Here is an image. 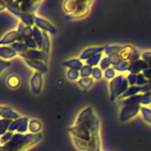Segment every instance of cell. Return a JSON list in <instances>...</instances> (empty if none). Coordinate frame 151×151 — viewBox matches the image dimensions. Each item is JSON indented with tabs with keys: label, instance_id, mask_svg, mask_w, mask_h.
<instances>
[{
	"label": "cell",
	"instance_id": "6da1fadb",
	"mask_svg": "<svg viewBox=\"0 0 151 151\" xmlns=\"http://www.w3.org/2000/svg\"><path fill=\"white\" fill-rule=\"evenodd\" d=\"M74 145L81 151H100L99 120L88 107L80 112L73 127L68 129Z\"/></svg>",
	"mask_w": 151,
	"mask_h": 151
},
{
	"label": "cell",
	"instance_id": "7a4b0ae2",
	"mask_svg": "<svg viewBox=\"0 0 151 151\" xmlns=\"http://www.w3.org/2000/svg\"><path fill=\"white\" fill-rule=\"evenodd\" d=\"M42 139L41 134H14L6 143L0 145V151H27Z\"/></svg>",
	"mask_w": 151,
	"mask_h": 151
},
{
	"label": "cell",
	"instance_id": "3957f363",
	"mask_svg": "<svg viewBox=\"0 0 151 151\" xmlns=\"http://www.w3.org/2000/svg\"><path fill=\"white\" fill-rule=\"evenodd\" d=\"M41 2L33 1H10L7 2V10L19 19L24 14H35Z\"/></svg>",
	"mask_w": 151,
	"mask_h": 151
},
{
	"label": "cell",
	"instance_id": "277c9868",
	"mask_svg": "<svg viewBox=\"0 0 151 151\" xmlns=\"http://www.w3.org/2000/svg\"><path fill=\"white\" fill-rule=\"evenodd\" d=\"M128 81L127 79H125L123 76H118L115 80L111 82V93L113 94V97H116L119 95L124 94L128 89Z\"/></svg>",
	"mask_w": 151,
	"mask_h": 151
},
{
	"label": "cell",
	"instance_id": "5b68a950",
	"mask_svg": "<svg viewBox=\"0 0 151 151\" xmlns=\"http://www.w3.org/2000/svg\"><path fill=\"white\" fill-rule=\"evenodd\" d=\"M29 119L26 117H20L19 119L12 121L8 131L14 134H27Z\"/></svg>",
	"mask_w": 151,
	"mask_h": 151
},
{
	"label": "cell",
	"instance_id": "8992f818",
	"mask_svg": "<svg viewBox=\"0 0 151 151\" xmlns=\"http://www.w3.org/2000/svg\"><path fill=\"white\" fill-rule=\"evenodd\" d=\"M24 60H29V59H35V60H41L46 64L49 62V54L46 52L40 50H27L25 52L21 53L19 55Z\"/></svg>",
	"mask_w": 151,
	"mask_h": 151
},
{
	"label": "cell",
	"instance_id": "52a82bcc",
	"mask_svg": "<svg viewBox=\"0 0 151 151\" xmlns=\"http://www.w3.org/2000/svg\"><path fill=\"white\" fill-rule=\"evenodd\" d=\"M30 89L34 94H40L43 87V78L42 74L40 73H34L30 78Z\"/></svg>",
	"mask_w": 151,
	"mask_h": 151
},
{
	"label": "cell",
	"instance_id": "ba28073f",
	"mask_svg": "<svg viewBox=\"0 0 151 151\" xmlns=\"http://www.w3.org/2000/svg\"><path fill=\"white\" fill-rule=\"evenodd\" d=\"M19 41V35L16 30H11L0 38V46H8Z\"/></svg>",
	"mask_w": 151,
	"mask_h": 151
},
{
	"label": "cell",
	"instance_id": "9c48e42d",
	"mask_svg": "<svg viewBox=\"0 0 151 151\" xmlns=\"http://www.w3.org/2000/svg\"><path fill=\"white\" fill-rule=\"evenodd\" d=\"M35 26H36L38 28H40L41 30L47 32V33H50V34H56L57 33V29L56 27L48 20L41 18V17H37L35 16Z\"/></svg>",
	"mask_w": 151,
	"mask_h": 151
},
{
	"label": "cell",
	"instance_id": "30bf717a",
	"mask_svg": "<svg viewBox=\"0 0 151 151\" xmlns=\"http://www.w3.org/2000/svg\"><path fill=\"white\" fill-rule=\"evenodd\" d=\"M26 64L35 70L37 73H40L42 74L46 73L48 72V65L46 63L41 61V60H35V59H29V60H25Z\"/></svg>",
	"mask_w": 151,
	"mask_h": 151
},
{
	"label": "cell",
	"instance_id": "8fae6325",
	"mask_svg": "<svg viewBox=\"0 0 151 151\" xmlns=\"http://www.w3.org/2000/svg\"><path fill=\"white\" fill-rule=\"evenodd\" d=\"M104 47H94V48H88L86 49L81 55L80 58L81 59H89L98 54H102V52L104 50Z\"/></svg>",
	"mask_w": 151,
	"mask_h": 151
},
{
	"label": "cell",
	"instance_id": "7c38bea8",
	"mask_svg": "<svg viewBox=\"0 0 151 151\" xmlns=\"http://www.w3.org/2000/svg\"><path fill=\"white\" fill-rule=\"evenodd\" d=\"M18 53L11 46H0V58L6 60L16 57Z\"/></svg>",
	"mask_w": 151,
	"mask_h": 151
},
{
	"label": "cell",
	"instance_id": "4fadbf2b",
	"mask_svg": "<svg viewBox=\"0 0 151 151\" xmlns=\"http://www.w3.org/2000/svg\"><path fill=\"white\" fill-rule=\"evenodd\" d=\"M42 122L37 119H29V124H28V131L30 132V134H40L41 130H42Z\"/></svg>",
	"mask_w": 151,
	"mask_h": 151
},
{
	"label": "cell",
	"instance_id": "5bb4252c",
	"mask_svg": "<svg viewBox=\"0 0 151 151\" xmlns=\"http://www.w3.org/2000/svg\"><path fill=\"white\" fill-rule=\"evenodd\" d=\"M64 65L68 67L69 69H75L78 71H80L83 67V65L80 58H73V59L67 60L64 62Z\"/></svg>",
	"mask_w": 151,
	"mask_h": 151
},
{
	"label": "cell",
	"instance_id": "9a60e30c",
	"mask_svg": "<svg viewBox=\"0 0 151 151\" xmlns=\"http://www.w3.org/2000/svg\"><path fill=\"white\" fill-rule=\"evenodd\" d=\"M94 84V79L90 78V77H86V78H81L78 81H77V85L80 88L86 90L88 89L89 88L92 87V85Z\"/></svg>",
	"mask_w": 151,
	"mask_h": 151
},
{
	"label": "cell",
	"instance_id": "2e32d148",
	"mask_svg": "<svg viewBox=\"0 0 151 151\" xmlns=\"http://www.w3.org/2000/svg\"><path fill=\"white\" fill-rule=\"evenodd\" d=\"M20 81L17 75H10L6 79V85L10 88H16L19 86Z\"/></svg>",
	"mask_w": 151,
	"mask_h": 151
},
{
	"label": "cell",
	"instance_id": "e0dca14e",
	"mask_svg": "<svg viewBox=\"0 0 151 151\" xmlns=\"http://www.w3.org/2000/svg\"><path fill=\"white\" fill-rule=\"evenodd\" d=\"M19 118H20L19 114L17 111H15L13 109H12L11 107H9V109L4 113V115L2 117V119H9V120H12V121L16 120V119H18Z\"/></svg>",
	"mask_w": 151,
	"mask_h": 151
},
{
	"label": "cell",
	"instance_id": "ac0fdd59",
	"mask_svg": "<svg viewBox=\"0 0 151 151\" xmlns=\"http://www.w3.org/2000/svg\"><path fill=\"white\" fill-rule=\"evenodd\" d=\"M11 47H12L19 55H20L21 53H23V52H25L27 50H28V48L26 46V44L23 43V42H16L15 43L12 44Z\"/></svg>",
	"mask_w": 151,
	"mask_h": 151
},
{
	"label": "cell",
	"instance_id": "d6986e66",
	"mask_svg": "<svg viewBox=\"0 0 151 151\" xmlns=\"http://www.w3.org/2000/svg\"><path fill=\"white\" fill-rule=\"evenodd\" d=\"M80 71L75 69H69L66 73V77L71 81H77L80 80Z\"/></svg>",
	"mask_w": 151,
	"mask_h": 151
},
{
	"label": "cell",
	"instance_id": "ffe728a7",
	"mask_svg": "<svg viewBox=\"0 0 151 151\" xmlns=\"http://www.w3.org/2000/svg\"><path fill=\"white\" fill-rule=\"evenodd\" d=\"M92 70L93 67L88 66V65H83V67L80 70V74L81 76V78H86V77H89V75H92Z\"/></svg>",
	"mask_w": 151,
	"mask_h": 151
},
{
	"label": "cell",
	"instance_id": "44dd1931",
	"mask_svg": "<svg viewBox=\"0 0 151 151\" xmlns=\"http://www.w3.org/2000/svg\"><path fill=\"white\" fill-rule=\"evenodd\" d=\"M141 111L142 113V116L149 124L151 125V110L146 108V107H141Z\"/></svg>",
	"mask_w": 151,
	"mask_h": 151
},
{
	"label": "cell",
	"instance_id": "7402d4cb",
	"mask_svg": "<svg viewBox=\"0 0 151 151\" xmlns=\"http://www.w3.org/2000/svg\"><path fill=\"white\" fill-rule=\"evenodd\" d=\"M14 135V133H12V132H6L4 134H3V135H1L0 136V145H2V144H4V143H6V142H8L12 138V136Z\"/></svg>",
	"mask_w": 151,
	"mask_h": 151
},
{
	"label": "cell",
	"instance_id": "603a6c76",
	"mask_svg": "<svg viewBox=\"0 0 151 151\" xmlns=\"http://www.w3.org/2000/svg\"><path fill=\"white\" fill-rule=\"evenodd\" d=\"M103 72L101 70V68L99 67H93L92 70V76L94 80H100L103 76Z\"/></svg>",
	"mask_w": 151,
	"mask_h": 151
},
{
	"label": "cell",
	"instance_id": "cb8c5ba5",
	"mask_svg": "<svg viewBox=\"0 0 151 151\" xmlns=\"http://www.w3.org/2000/svg\"><path fill=\"white\" fill-rule=\"evenodd\" d=\"M12 65V63L10 61H7V60H4L2 58H0V75L1 73L5 70L7 69L8 67H10Z\"/></svg>",
	"mask_w": 151,
	"mask_h": 151
},
{
	"label": "cell",
	"instance_id": "d4e9b609",
	"mask_svg": "<svg viewBox=\"0 0 151 151\" xmlns=\"http://www.w3.org/2000/svg\"><path fill=\"white\" fill-rule=\"evenodd\" d=\"M104 77L106 79H112V78H114V76H115V69H114V67L113 68H109V69L105 70L104 73Z\"/></svg>",
	"mask_w": 151,
	"mask_h": 151
},
{
	"label": "cell",
	"instance_id": "484cf974",
	"mask_svg": "<svg viewBox=\"0 0 151 151\" xmlns=\"http://www.w3.org/2000/svg\"><path fill=\"white\" fill-rule=\"evenodd\" d=\"M9 109V106H5V105H0V119H2L4 113Z\"/></svg>",
	"mask_w": 151,
	"mask_h": 151
},
{
	"label": "cell",
	"instance_id": "4316f807",
	"mask_svg": "<svg viewBox=\"0 0 151 151\" xmlns=\"http://www.w3.org/2000/svg\"><path fill=\"white\" fill-rule=\"evenodd\" d=\"M7 9V2L6 1H0V12Z\"/></svg>",
	"mask_w": 151,
	"mask_h": 151
}]
</instances>
